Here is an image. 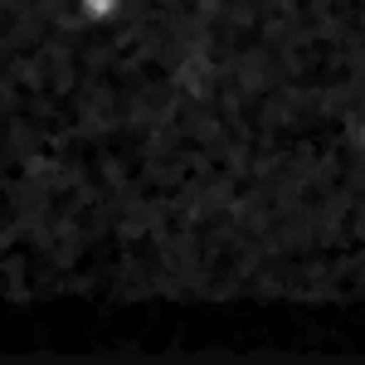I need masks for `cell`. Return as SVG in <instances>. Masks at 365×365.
I'll return each instance as SVG.
<instances>
[{"mask_svg": "<svg viewBox=\"0 0 365 365\" xmlns=\"http://www.w3.org/2000/svg\"><path fill=\"white\" fill-rule=\"evenodd\" d=\"M73 10L83 15L88 25H108V20H117L127 10V0H73Z\"/></svg>", "mask_w": 365, "mask_h": 365, "instance_id": "1", "label": "cell"}]
</instances>
